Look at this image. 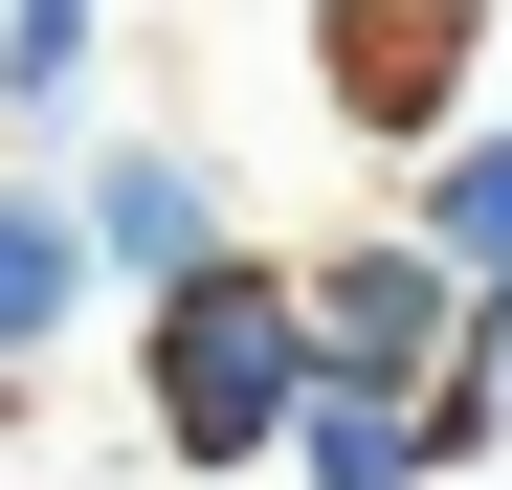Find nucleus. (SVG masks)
<instances>
[{
	"instance_id": "f257e3e1",
	"label": "nucleus",
	"mask_w": 512,
	"mask_h": 490,
	"mask_svg": "<svg viewBox=\"0 0 512 490\" xmlns=\"http://www.w3.org/2000/svg\"><path fill=\"white\" fill-rule=\"evenodd\" d=\"M134 424L179 446V468H268V446L312 424V312H290L268 245H223L201 290L134 312Z\"/></svg>"
},
{
	"instance_id": "f03ea898",
	"label": "nucleus",
	"mask_w": 512,
	"mask_h": 490,
	"mask_svg": "<svg viewBox=\"0 0 512 490\" xmlns=\"http://www.w3.org/2000/svg\"><path fill=\"white\" fill-rule=\"evenodd\" d=\"M290 312H312V379H379V401H423V379H446V335H468V290L423 268L401 223H379V245H312Z\"/></svg>"
},
{
	"instance_id": "7ed1b4c3",
	"label": "nucleus",
	"mask_w": 512,
	"mask_h": 490,
	"mask_svg": "<svg viewBox=\"0 0 512 490\" xmlns=\"http://www.w3.org/2000/svg\"><path fill=\"white\" fill-rule=\"evenodd\" d=\"M67 245H90L134 312H156V290H201L223 245H245V223H223V156H179V134H112V156H90V201H67Z\"/></svg>"
},
{
	"instance_id": "20e7f679",
	"label": "nucleus",
	"mask_w": 512,
	"mask_h": 490,
	"mask_svg": "<svg viewBox=\"0 0 512 490\" xmlns=\"http://www.w3.org/2000/svg\"><path fill=\"white\" fill-rule=\"evenodd\" d=\"M312 67H334L357 134H468V0H334Z\"/></svg>"
},
{
	"instance_id": "39448f33",
	"label": "nucleus",
	"mask_w": 512,
	"mask_h": 490,
	"mask_svg": "<svg viewBox=\"0 0 512 490\" xmlns=\"http://www.w3.org/2000/svg\"><path fill=\"white\" fill-rule=\"evenodd\" d=\"M401 245H423L468 312H512V112H490V134H423V201H401Z\"/></svg>"
},
{
	"instance_id": "423d86ee",
	"label": "nucleus",
	"mask_w": 512,
	"mask_h": 490,
	"mask_svg": "<svg viewBox=\"0 0 512 490\" xmlns=\"http://www.w3.org/2000/svg\"><path fill=\"white\" fill-rule=\"evenodd\" d=\"M90 312V245H67V201L45 179H0V401H23V357Z\"/></svg>"
},
{
	"instance_id": "0eeeda50",
	"label": "nucleus",
	"mask_w": 512,
	"mask_h": 490,
	"mask_svg": "<svg viewBox=\"0 0 512 490\" xmlns=\"http://www.w3.org/2000/svg\"><path fill=\"white\" fill-rule=\"evenodd\" d=\"M290 468H312V490H446V468H423V401H379V379H312Z\"/></svg>"
},
{
	"instance_id": "6e6552de",
	"label": "nucleus",
	"mask_w": 512,
	"mask_h": 490,
	"mask_svg": "<svg viewBox=\"0 0 512 490\" xmlns=\"http://www.w3.org/2000/svg\"><path fill=\"white\" fill-rule=\"evenodd\" d=\"M90 45H112V0H0V112H67Z\"/></svg>"
}]
</instances>
